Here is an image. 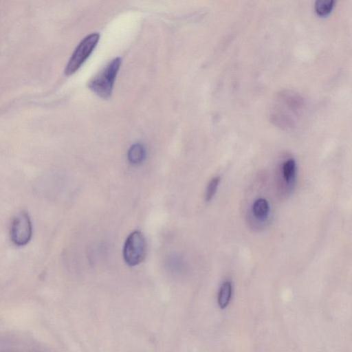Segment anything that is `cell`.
Listing matches in <instances>:
<instances>
[{"mask_svg": "<svg viewBox=\"0 0 352 352\" xmlns=\"http://www.w3.org/2000/svg\"><path fill=\"white\" fill-rule=\"evenodd\" d=\"M121 58L113 59L89 82V89L102 98L111 96L114 81L121 65Z\"/></svg>", "mask_w": 352, "mask_h": 352, "instance_id": "6da1fadb", "label": "cell"}, {"mask_svg": "<svg viewBox=\"0 0 352 352\" xmlns=\"http://www.w3.org/2000/svg\"><path fill=\"white\" fill-rule=\"evenodd\" d=\"M99 38V34L93 33L81 41L66 65L65 74L67 76L73 74L80 67L96 46Z\"/></svg>", "mask_w": 352, "mask_h": 352, "instance_id": "7a4b0ae2", "label": "cell"}, {"mask_svg": "<svg viewBox=\"0 0 352 352\" xmlns=\"http://www.w3.org/2000/svg\"><path fill=\"white\" fill-rule=\"evenodd\" d=\"M146 252L145 239L141 232H132L126 238L123 248V258L126 264L135 266L144 258Z\"/></svg>", "mask_w": 352, "mask_h": 352, "instance_id": "3957f363", "label": "cell"}, {"mask_svg": "<svg viewBox=\"0 0 352 352\" xmlns=\"http://www.w3.org/2000/svg\"><path fill=\"white\" fill-rule=\"evenodd\" d=\"M32 225L29 214L21 211L14 218L10 227V238L17 246L27 245L32 239Z\"/></svg>", "mask_w": 352, "mask_h": 352, "instance_id": "277c9868", "label": "cell"}, {"mask_svg": "<svg viewBox=\"0 0 352 352\" xmlns=\"http://www.w3.org/2000/svg\"><path fill=\"white\" fill-rule=\"evenodd\" d=\"M232 293V283L225 281L221 286L218 294L217 302L220 308L225 309L229 304Z\"/></svg>", "mask_w": 352, "mask_h": 352, "instance_id": "5b68a950", "label": "cell"}, {"mask_svg": "<svg viewBox=\"0 0 352 352\" xmlns=\"http://www.w3.org/2000/svg\"><path fill=\"white\" fill-rule=\"evenodd\" d=\"M146 156V151L141 144H133L128 151V160L132 164H139L142 163Z\"/></svg>", "mask_w": 352, "mask_h": 352, "instance_id": "8992f818", "label": "cell"}, {"mask_svg": "<svg viewBox=\"0 0 352 352\" xmlns=\"http://www.w3.org/2000/svg\"><path fill=\"white\" fill-rule=\"evenodd\" d=\"M254 215L259 219H266L270 212V206L267 201L263 198L256 199L252 206Z\"/></svg>", "mask_w": 352, "mask_h": 352, "instance_id": "52a82bcc", "label": "cell"}, {"mask_svg": "<svg viewBox=\"0 0 352 352\" xmlns=\"http://www.w3.org/2000/svg\"><path fill=\"white\" fill-rule=\"evenodd\" d=\"M333 5V0H317L315 3V10L318 14L326 16L330 13Z\"/></svg>", "mask_w": 352, "mask_h": 352, "instance_id": "ba28073f", "label": "cell"}, {"mask_svg": "<svg viewBox=\"0 0 352 352\" xmlns=\"http://www.w3.org/2000/svg\"><path fill=\"white\" fill-rule=\"evenodd\" d=\"M296 162L292 158L287 160L283 166V175L287 182H290L295 176Z\"/></svg>", "mask_w": 352, "mask_h": 352, "instance_id": "9c48e42d", "label": "cell"}, {"mask_svg": "<svg viewBox=\"0 0 352 352\" xmlns=\"http://www.w3.org/2000/svg\"><path fill=\"white\" fill-rule=\"evenodd\" d=\"M219 182H220V177H214L208 183V186L206 188V200L207 201H210L214 196Z\"/></svg>", "mask_w": 352, "mask_h": 352, "instance_id": "30bf717a", "label": "cell"}]
</instances>
